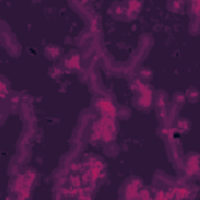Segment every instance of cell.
Here are the masks:
<instances>
[{
  "label": "cell",
  "mask_w": 200,
  "mask_h": 200,
  "mask_svg": "<svg viewBox=\"0 0 200 200\" xmlns=\"http://www.w3.org/2000/svg\"><path fill=\"white\" fill-rule=\"evenodd\" d=\"M172 197V192L169 191V192H166V191H158L156 194H155V198H170Z\"/></svg>",
  "instance_id": "cell-2"
},
{
  "label": "cell",
  "mask_w": 200,
  "mask_h": 200,
  "mask_svg": "<svg viewBox=\"0 0 200 200\" xmlns=\"http://www.w3.org/2000/svg\"><path fill=\"white\" fill-rule=\"evenodd\" d=\"M172 197L175 198H183V197H189L191 192H189V188H184V186H178V188L172 189Z\"/></svg>",
  "instance_id": "cell-1"
}]
</instances>
